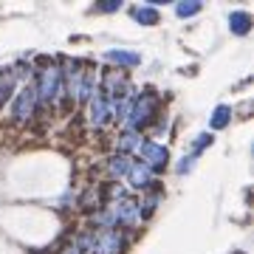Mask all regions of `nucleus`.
I'll return each instance as SVG.
<instances>
[{
    "label": "nucleus",
    "instance_id": "obj_15",
    "mask_svg": "<svg viewBox=\"0 0 254 254\" xmlns=\"http://www.w3.org/2000/svg\"><path fill=\"white\" fill-rule=\"evenodd\" d=\"M198 11H200V3H198V0L178 3V14H181V17H192V14H198Z\"/></svg>",
    "mask_w": 254,
    "mask_h": 254
},
{
    "label": "nucleus",
    "instance_id": "obj_2",
    "mask_svg": "<svg viewBox=\"0 0 254 254\" xmlns=\"http://www.w3.org/2000/svg\"><path fill=\"white\" fill-rule=\"evenodd\" d=\"M34 91H37V99L57 102V99H60V93H63V71H57V68H46V71L40 73V85H37Z\"/></svg>",
    "mask_w": 254,
    "mask_h": 254
},
{
    "label": "nucleus",
    "instance_id": "obj_12",
    "mask_svg": "<svg viewBox=\"0 0 254 254\" xmlns=\"http://www.w3.org/2000/svg\"><path fill=\"white\" fill-rule=\"evenodd\" d=\"M133 17H136L141 26H155V23H158V9H153V6H141V9L133 11Z\"/></svg>",
    "mask_w": 254,
    "mask_h": 254
},
{
    "label": "nucleus",
    "instance_id": "obj_6",
    "mask_svg": "<svg viewBox=\"0 0 254 254\" xmlns=\"http://www.w3.org/2000/svg\"><path fill=\"white\" fill-rule=\"evenodd\" d=\"M138 153H141V164H144L150 173H153V170H161L164 164L170 161V153H167V147L153 144V141H144V144H138Z\"/></svg>",
    "mask_w": 254,
    "mask_h": 254
},
{
    "label": "nucleus",
    "instance_id": "obj_14",
    "mask_svg": "<svg viewBox=\"0 0 254 254\" xmlns=\"http://www.w3.org/2000/svg\"><path fill=\"white\" fill-rule=\"evenodd\" d=\"M229 116H232V110H229L226 105H220V108L215 110V116H212V127H215V130L226 127V125H229Z\"/></svg>",
    "mask_w": 254,
    "mask_h": 254
},
{
    "label": "nucleus",
    "instance_id": "obj_8",
    "mask_svg": "<svg viewBox=\"0 0 254 254\" xmlns=\"http://www.w3.org/2000/svg\"><path fill=\"white\" fill-rule=\"evenodd\" d=\"M127 178H130V187H133V190H144L147 184H150V170H147L141 161H136L133 167H130Z\"/></svg>",
    "mask_w": 254,
    "mask_h": 254
},
{
    "label": "nucleus",
    "instance_id": "obj_9",
    "mask_svg": "<svg viewBox=\"0 0 254 254\" xmlns=\"http://www.w3.org/2000/svg\"><path fill=\"white\" fill-rule=\"evenodd\" d=\"M229 26L235 34H249V28H252V14L249 11H232L229 14Z\"/></svg>",
    "mask_w": 254,
    "mask_h": 254
},
{
    "label": "nucleus",
    "instance_id": "obj_10",
    "mask_svg": "<svg viewBox=\"0 0 254 254\" xmlns=\"http://www.w3.org/2000/svg\"><path fill=\"white\" fill-rule=\"evenodd\" d=\"M130 167H133V161H130L127 155H113V158H110V164H108V170H110V175H113V178L127 175V173H130Z\"/></svg>",
    "mask_w": 254,
    "mask_h": 254
},
{
    "label": "nucleus",
    "instance_id": "obj_7",
    "mask_svg": "<svg viewBox=\"0 0 254 254\" xmlns=\"http://www.w3.org/2000/svg\"><path fill=\"white\" fill-rule=\"evenodd\" d=\"M88 102H91V125L96 127V130H102V127L110 122V102L102 96V91H96Z\"/></svg>",
    "mask_w": 254,
    "mask_h": 254
},
{
    "label": "nucleus",
    "instance_id": "obj_1",
    "mask_svg": "<svg viewBox=\"0 0 254 254\" xmlns=\"http://www.w3.org/2000/svg\"><path fill=\"white\" fill-rule=\"evenodd\" d=\"M82 243L91 249V254H122L125 249V237L119 235L116 229H105V232H93L85 235Z\"/></svg>",
    "mask_w": 254,
    "mask_h": 254
},
{
    "label": "nucleus",
    "instance_id": "obj_3",
    "mask_svg": "<svg viewBox=\"0 0 254 254\" xmlns=\"http://www.w3.org/2000/svg\"><path fill=\"white\" fill-rule=\"evenodd\" d=\"M155 113V96H141V99L133 105V108L127 110L125 116V125L127 130H138V127H144Z\"/></svg>",
    "mask_w": 254,
    "mask_h": 254
},
{
    "label": "nucleus",
    "instance_id": "obj_11",
    "mask_svg": "<svg viewBox=\"0 0 254 254\" xmlns=\"http://www.w3.org/2000/svg\"><path fill=\"white\" fill-rule=\"evenodd\" d=\"M105 57H108L110 63H119V65H138L141 63V57L138 54H133V51H122V48H119V51H108Z\"/></svg>",
    "mask_w": 254,
    "mask_h": 254
},
{
    "label": "nucleus",
    "instance_id": "obj_17",
    "mask_svg": "<svg viewBox=\"0 0 254 254\" xmlns=\"http://www.w3.org/2000/svg\"><path fill=\"white\" fill-rule=\"evenodd\" d=\"M209 141H212V136H206V133H203V136H198V141H195V150H200V147H206Z\"/></svg>",
    "mask_w": 254,
    "mask_h": 254
},
{
    "label": "nucleus",
    "instance_id": "obj_5",
    "mask_svg": "<svg viewBox=\"0 0 254 254\" xmlns=\"http://www.w3.org/2000/svg\"><path fill=\"white\" fill-rule=\"evenodd\" d=\"M34 108H37V91H34V85H26L17 93V102L11 108V116H14L17 125H26L28 119H31V113H34Z\"/></svg>",
    "mask_w": 254,
    "mask_h": 254
},
{
    "label": "nucleus",
    "instance_id": "obj_16",
    "mask_svg": "<svg viewBox=\"0 0 254 254\" xmlns=\"http://www.w3.org/2000/svg\"><path fill=\"white\" fill-rule=\"evenodd\" d=\"M119 6H122L119 0H102V3H99V6H96V9H99V11H116Z\"/></svg>",
    "mask_w": 254,
    "mask_h": 254
},
{
    "label": "nucleus",
    "instance_id": "obj_4",
    "mask_svg": "<svg viewBox=\"0 0 254 254\" xmlns=\"http://www.w3.org/2000/svg\"><path fill=\"white\" fill-rule=\"evenodd\" d=\"M110 215H113L116 223H122V226H127V229H136L138 223H141V206L130 198H119L116 206H110Z\"/></svg>",
    "mask_w": 254,
    "mask_h": 254
},
{
    "label": "nucleus",
    "instance_id": "obj_13",
    "mask_svg": "<svg viewBox=\"0 0 254 254\" xmlns=\"http://www.w3.org/2000/svg\"><path fill=\"white\" fill-rule=\"evenodd\" d=\"M138 144H141V138H138L136 133H125V136L119 138V150H122V155L130 153V150H138Z\"/></svg>",
    "mask_w": 254,
    "mask_h": 254
}]
</instances>
